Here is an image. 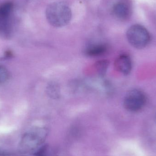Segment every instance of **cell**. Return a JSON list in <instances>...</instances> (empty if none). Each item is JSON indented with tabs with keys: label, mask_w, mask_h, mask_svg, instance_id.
Returning <instances> with one entry per match:
<instances>
[{
	"label": "cell",
	"mask_w": 156,
	"mask_h": 156,
	"mask_svg": "<svg viewBox=\"0 0 156 156\" xmlns=\"http://www.w3.org/2000/svg\"><path fill=\"white\" fill-rule=\"evenodd\" d=\"M47 128L37 126L27 131L21 137L18 149L21 154L28 155L35 152L44 145L48 135Z\"/></svg>",
	"instance_id": "1"
},
{
	"label": "cell",
	"mask_w": 156,
	"mask_h": 156,
	"mask_svg": "<svg viewBox=\"0 0 156 156\" xmlns=\"http://www.w3.org/2000/svg\"><path fill=\"white\" fill-rule=\"evenodd\" d=\"M46 16L48 23L52 26L61 27L70 22L72 18V12L66 2L59 1L52 3L47 6Z\"/></svg>",
	"instance_id": "2"
},
{
	"label": "cell",
	"mask_w": 156,
	"mask_h": 156,
	"mask_svg": "<svg viewBox=\"0 0 156 156\" xmlns=\"http://www.w3.org/2000/svg\"><path fill=\"white\" fill-rule=\"evenodd\" d=\"M126 36L127 41L131 45L138 49L145 48L151 39L148 30L139 24L133 25L130 27L126 32Z\"/></svg>",
	"instance_id": "3"
},
{
	"label": "cell",
	"mask_w": 156,
	"mask_h": 156,
	"mask_svg": "<svg viewBox=\"0 0 156 156\" xmlns=\"http://www.w3.org/2000/svg\"><path fill=\"white\" fill-rule=\"evenodd\" d=\"M146 101L145 94L143 91L137 89H133L126 94L124 99V107L129 112H135L144 108Z\"/></svg>",
	"instance_id": "4"
},
{
	"label": "cell",
	"mask_w": 156,
	"mask_h": 156,
	"mask_svg": "<svg viewBox=\"0 0 156 156\" xmlns=\"http://www.w3.org/2000/svg\"><path fill=\"white\" fill-rule=\"evenodd\" d=\"M13 9L11 2H6L0 5V36L8 38L11 36L12 25L11 16Z\"/></svg>",
	"instance_id": "5"
},
{
	"label": "cell",
	"mask_w": 156,
	"mask_h": 156,
	"mask_svg": "<svg viewBox=\"0 0 156 156\" xmlns=\"http://www.w3.org/2000/svg\"><path fill=\"white\" fill-rule=\"evenodd\" d=\"M112 13L115 17L121 21H125L130 18L132 14L131 5L127 2L121 1L114 5Z\"/></svg>",
	"instance_id": "6"
},
{
	"label": "cell",
	"mask_w": 156,
	"mask_h": 156,
	"mask_svg": "<svg viewBox=\"0 0 156 156\" xmlns=\"http://www.w3.org/2000/svg\"><path fill=\"white\" fill-rule=\"evenodd\" d=\"M115 69L123 75H129L132 69V62L130 56L126 54L119 55L114 62Z\"/></svg>",
	"instance_id": "7"
},
{
	"label": "cell",
	"mask_w": 156,
	"mask_h": 156,
	"mask_svg": "<svg viewBox=\"0 0 156 156\" xmlns=\"http://www.w3.org/2000/svg\"><path fill=\"white\" fill-rule=\"evenodd\" d=\"M108 47L104 44L91 45L86 48L84 51L86 56L90 57H97L105 55L107 52Z\"/></svg>",
	"instance_id": "8"
},
{
	"label": "cell",
	"mask_w": 156,
	"mask_h": 156,
	"mask_svg": "<svg viewBox=\"0 0 156 156\" xmlns=\"http://www.w3.org/2000/svg\"><path fill=\"white\" fill-rule=\"evenodd\" d=\"M109 66V62L106 60H101L96 62L94 66V71L98 76H102L106 73Z\"/></svg>",
	"instance_id": "9"
},
{
	"label": "cell",
	"mask_w": 156,
	"mask_h": 156,
	"mask_svg": "<svg viewBox=\"0 0 156 156\" xmlns=\"http://www.w3.org/2000/svg\"><path fill=\"white\" fill-rule=\"evenodd\" d=\"M54 151L48 144L43 145L34 153L33 156H54Z\"/></svg>",
	"instance_id": "10"
},
{
	"label": "cell",
	"mask_w": 156,
	"mask_h": 156,
	"mask_svg": "<svg viewBox=\"0 0 156 156\" xmlns=\"http://www.w3.org/2000/svg\"><path fill=\"white\" fill-rule=\"evenodd\" d=\"M9 78V72L7 69L3 66H0V83L5 82Z\"/></svg>",
	"instance_id": "11"
},
{
	"label": "cell",
	"mask_w": 156,
	"mask_h": 156,
	"mask_svg": "<svg viewBox=\"0 0 156 156\" xmlns=\"http://www.w3.org/2000/svg\"><path fill=\"white\" fill-rule=\"evenodd\" d=\"M0 156H13L12 154L5 152H1L0 151Z\"/></svg>",
	"instance_id": "12"
}]
</instances>
